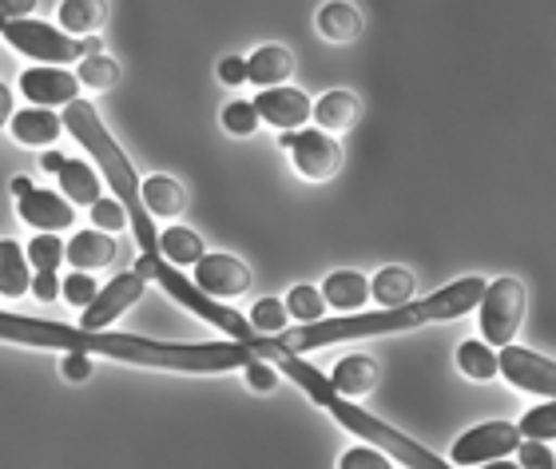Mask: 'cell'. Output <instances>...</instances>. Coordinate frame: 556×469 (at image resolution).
Instances as JSON below:
<instances>
[{"label": "cell", "mask_w": 556, "mask_h": 469, "mask_svg": "<svg viewBox=\"0 0 556 469\" xmlns=\"http://www.w3.org/2000/svg\"><path fill=\"white\" fill-rule=\"evenodd\" d=\"M0 342H21V346H45V351L68 354H108L119 363L155 366V370H184V375H227L243 370L258 358L247 342H151L136 334H112V330H84L48 322V318H21L0 310Z\"/></svg>", "instance_id": "6da1fadb"}, {"label": "cell", "mask_w": 556, "mask_h": 469, "mask_svg": "<svg viewBox=\"0 0 556 469\" xmlns=\"http://www.w3.org/2000/svg\"><path fill=\"white\" fill-rule=\"evenodd\" d=\"M481 299H485V279L469 275V279H457L453 287L429 294L421 303L390 306V310H378V315H346V318H330V322H299L294 330L275 334V342L282 351L302 354V351L330 346V342L370 339V334H397V330H414V327H426V322L462 318V315H469V310H477Z\"/></svg>", "instance_id": "7a4b0ae2"}, {"label": "cell", "mask_w": 556, "mask_h": 469, "mask_svg": "<svg viewBox=\"0 0 556 469\" xmlns=\"http://www.w3.org/2000/svg\"><path fill=\"white\" fill-rule=\"evenodd\" d=\"M64 128L88 148L96 167L104 172L108 188L116 191V200L124 203V212H128V224H131V231H136L139 246H143V255H160V231L151 224V212L143 207L136 167L128 164V155L119 152V143L108 136L104 119L96 116V107L84 104V100H72V104L64 107Z\"/></svg>", "instance_id": "3957f363"}, {"label": "cell", "mask_w": 556, "mask_h": 469, "mask_svg": "<svg viewBox=\"0 0 556 469\" xmlns=\"http://www.w3.org/2000/svg\"><path fill=\"white\" fill-rule=\"evenodd\" d=\"M136 270L143 275V279H155L163 287V291L172 294L175 303H184L187 310H195L199 318H207V322H215L219 330H227L235 342H255L258 339V330L251 327V318H243L239 310H231V306H223V303H215L207 291H199L195 282L191 279H184L175 267H167L160 255H143L136 263Z\"/></svg>", "instance_id": "277c9868"}, {"label": "cell", "mask_w": 556, "mask_h": 469, "mask_svg": "<svg viewBox=\"0 0 556 469\" xmlns=\"http://www.w3.org/2000/svg\"><path fill=\"white\" fill-rule=\"evenodd\" d=\"M4 40H9L16 52L40 60V64H72V60L96 56L100 52V40L92 36H68L64 28H52V24H40L33 16H21V21H4Z\"/></svg>", "instance_id": "5b68a950"}, {"label": "cell", "mask_w": 556, "mask_h": 469, "mask_svg": "<svg viewBox=\"0 0 556 469\" xmlns=\"http://www.w3.org/2000/svg\"><path fill=\"white\" fill-rule=\"evenodd\" d=\"M481 315V334L489 346H513V334L525 318V282L521 279H497L485 287V299L477 303Z\"/></svg>", "instance_id": "8992f818"}, {"label": "cell", "mask_w": 556, "mask_h": 469, "mask_svg": "<svg viewBox=\"0 0 556 469\" xmlns=\"http://www.w3.org/2000/svg\"><path fill=\"white\" fill-rule=\"evenodd\" d=\"M278 143L290 148L294 167H299L306 179H314V183L338 176V167H342V148H338V140H330V131H323V128L282 131Z\"/></svg>", "instance_id": "52a82bcc"}, {"label": "cell", "mask_w": 556, "mask_h": 469, "mask_svg": "<svg viewBox=\"0 0 556 469\" xmlns=\"http://www.w3.org/2000/svg\"><path fill=\"white\" fill-rule=\"evenodd\" d=\"M521 446V430L513 422H485L473 426L469 434L453 442V466H485L489 458H509Z\"/></svg>", "instance_id": "ba28073f"}, {"label": "cell", "mask_w": 556, "mask_h": 469, "mask_svg": "<svg viewBox=\"0 0 556 469\" xmlns=\"http://www.w3.org/2000/svg\"><path fill=\"white\" fill-rule=\"evenodd\" d=\"M497 366H501V375L509 378L517 390L556 398V363H548L545 354L525 351V346H501Z\"/></svg>", "instance_id": "9c48e42d"}, {"label": "cell", "mask_w": 556, "mask_h": 469, "mask_svg": "<svg viewBox=\"0 0 556 469\" xmlns=\"http://www.w3.org/2000/svg\"><path fill=\"white\" fill-rule=\"evenodd\" d=\"M143 275L139 270H128V275H116V279L108 282L104 291L96 294L92 303L84 306L80 315V327L84 330H108L112 322H116L124 310H128L131 303H139V294H143Z\"/></svg>", "instance_id": "30bf717a"}, {"label": "cell", "mask_w": 556, "mask_h": 469, "mask_svg": "<svg viewBox=\"0 0 556 469\" xmlns=\"http://www.w3.org/2000/svg\"><path fill=\"white\" fill-rule=\"evenodd\" d=\"M21 92L28 96L33 107H64L72 100H80V80L72 72L56 68V64H45V68H28L21 76Z\"/></svg>", "instance_id": "8fae6325"}, {"label": "cell", "mask_w": 556, "mask_h": 469, "mask_svg": "<svg viewBox=\"0 0 556 469\" xmlns=\"http://www.w3.org/2000/svg\"><path fill=\"white\" fill-rule=\"evenodd\" d=\"M195 287L215 294V299H235L251 287V270L235 255H203L195 263Z\"/></svg>", "instance_id": "7c38bea8"}, {"label": "cell", "mask_w": 556, "mask_h": 469, "mask_svg": "<svg viewBox=\"0 0 556 469\" xmlns=\"http://www.w3.org/2000/svg\"><path fill=\"white\" fill-rule=\"evenodd\" d=\"M255 107H258V116L267 119V124H275V128H282V131L302 128V124L314 116L311 100H306L299 88H287V84H278V88H263L258 100H255Z\"/></svg>", "instance_id": "4fadbf2b"}, {"label": "cell", "mask_w": 556, "mask_h": 469, "mask_svg": "<svg viewBox=\"0 0 556 469\" xmlns=\"http://www.w3.org/2000/svg\"><path fill=\"white\" fill-rule=\"evenodd\" d=\"M16 212H21V219L28 227L48 231V234L64 231V227H72V219H76V207H72L64 195H56V191H40V188H33L28 195H21Z\"/></svg>", "instance_id": "5bb4252c"}, {"label": "cell", "mask_w": 556, "mask_h": 469, "mask_svg": "<svg viewBox=\"0 0 556 469\" xmlns=\"http://www.w3.org/2000/svg\"><path fill=\"white\" fill-rule=\"evenodd\" d=\"M378 363H374L370 354H346L342 363L334 366V375H330V382H334V390L342 394V398H366L374 386H378Z\"/></svg>", "instance_id": "9a60e30c"}, {"label": "cell", "mask_w": 556, "mask_h": 469, "mask_svg": "<svg viewBox=\"0 0 556 469\" xmlns=\"http://www.w3.org/2000/svg\"><path fill=\"white\" fill-rule=\"evenodd\" d=\"M64 258H68L76 270H100L116 258V239L108 231H76L64 246Z\"/></svg>", "instance_id": "2e32d148"}, {"label": "cell", "mask_w": 556, "mask_h": 469, "mask_svg": "<svg viewBox=\"0 0 556 469\" xmlns=\"http://www.w3.org/2000/svg\"><path fill=\"white\" fill-rule=\"evenodd\" d=\"M9 128L24 148H48L60 136L64 124H60V116L52 107H24V112H12Z\"/></svg>", "instance_id": "e0dca14e"}, {"label": "cell", "mask_w": 556, "mask_h": 469, "mask_svg": "<svg viewBox=\"0 0 556 469\" xmlns=\"http://www.w3.org/2000/svg\"><path fill=\"white\" fill-rule=\"evenodd\" d=\"M290 72H294V56H290L282 45H263V48H255V56L247 60V80L258 84V88L287 84Z\"/></svg>", "instance_id": "ac0fdd59"}, {"label": "cell", "mask_w": 556, "mask_h": 469, "mask_svg": "<svg viewBox=\"0 0 556 469\" xmlns=\"http://www.w3.org/2000/svg\"><path fill=\"white\" fill-rule=\"evenodd\" d=\"M60 28L68 36H96L108 24V0H60Z\"/></svg>", "instance_id": "d6986e66"}, {"label": "cell", "mask_w": 556, "mask_h": 469, "mask_svg": "<svg viewBox=\"0 0 556 469\" xmlns=\"http://www.w3.org/2000/svg\"><path fill=\"white\" fill-rule=\"evenodd\" d=\"M323 299H326V306L350 315V310H358V306L370 299V279L358 275V270H334V275L323 282Z\"/></svg>", "instance_id": "ffe728a7"}, {"label": "cell", "mask_w": 556, "mask_h": 469, "mask_svg": "<svg viewBox=\"0 0 556 469\" xmlns=\"http://www.w3.org/2000/svg\"><path fill=\"white\" fill-rule=\"evenodd\" d=\"M318 33L330 40V45H350L358 40L362 33V12L350 4V0H330L318 9Z\"/></svg>", "instance_id": "44dd1931"}, {"label": "cell", "mask_w": 556, "mask_h": 469, "mask_svg": "<svg viewBox=\"0 0 556 469\" xmlns=\"http://www.w3.org/2000/svg\"><path fill=\"white\" fill-rule=\"evenodd\" d=\"M358 96L354 92H326L318 104H314V119H318V128L323 131H350L354 124H358Z\"/></svg>", "instance_id": "7402d4cb"}, {"label": "cell", "mask_w": 556, "mask_h": 469, "mask_svg": "<svg viewBox=\"0 0 556 469\" xmlns=\"http://www.w3.org/2000/svg\"><path fill=\"white\" fill-rule=\"evenodd\" d=\"M33 291V267H28V255L24 246L16 243H0V294L4 299H21V294Z\"/></svg>", "instance_id": "603a6c76"}, {"label": "cell", "mask_w": 556, "mask_h": 469, "mask_svg": "<svg viewBox=\"0 0 556 469\" xmlns=\"http://www.w3.org/2000/svg\"><path fill=\"white\" fill-rule=\"evenodd\" d=\"M139 195H143V207H148L151 215H160V219H175V215H184V207H187V191L167 176H151L148 183L139 188Z\"/></svg>", "instance_id": "cb8c5ba5"}, {"label": "cell", "mask_w": 556, "mask_h": 469, "mask_svg": "<svg viewBox=\"0 0 556 469\" xmlns=\"http://www.w3.org/2000/svg\"><path fill=\"white\" fill-rule=\"evenodd\" d=\"M60 188H64V200L80 203V207H92L100 200V176L88 164H80V160H64V167H60Z\"/></svg>", "instance_id": "d4e9b609"}, {"label": "cell", "mask_w": 556, "mask_h": 469, "mask_svg": "<svg viewBox=\"0 0 556 469\" xmlns=\"http://www.w3.org/2000/svg\"><path fill=\"white\" fill-rule=\"evenodd\" d=\"M370 294L390 310V306H406L414 303V275L406 267H382L374 275Z\"/></svg>", "instance_id": "484cf974"}, {"label": "cell", "mask_w": 556, "mask_h": 469, "mask_svg": "<svg viewBox=\"0 0 556 469\" xmlns=\"http://www.w3.org/2000/svg\"><path fill=\"white\" fill-rule=\"evenodd\" d=\"M160 251H163V258H172L179 267H195L199 258L207 255V251H203V239H199L191 227H179V224L160 234Z\"/></svg>", "instance_id": "4316f807"}, {"label": "cell", "mask_w": 556, "mask_h": 469, "mask_svg": "<svg viewBox=\"0 0 556 469\" xmlns=\"http://www.w3.org/2000/svg\"><path fill=\"white\" fill-rule=\"evenodd\" d=\"M457 366H462V375L473 378V382H489V378L501 375L497 354H493V346H489L485 339L462 342V346H457Z\"/></svg>", "instance_id": "83f0119b"}, {"label": "cell", "mask_w": 556, "mask_h": 469, "mask_svg": "<svg viewBox=\"0 0 556 469\" xmlns=\"http://www.w3.org/2000/svg\"><path fill=\"white\" fill-rule=\"evenodd\" d=\"M76 80L96 88V92H104V88H112V84L119 80V64L112 56H100V52H96V56H84Z\"/></svg>", "instance_id": "f1b7e54d"}, {"label": "cell", "mask_w": 556, "mask_h": 469, "mask_svg": "<svg viewBox=\"0 0 556 469\" xmlns=\"http://www.w3.org/2000/svg\"><path fill=\"white\" fill-rule=\"evenodd\" d=\"M287 303L282 299H258L255 310H251V327L258 330V334H267V339H275V334H282L287 330Z\"/></svg>", "instance_id": "f546056e"}, {"label": "cell", "mask_w": 556, "mask_h": 469, "mask_svg": "<svg viewBox=\"0 0 556 469\" xmlns=\"http://www.w3.org/2000/svg\"><path fill=\"white\" fill-rule=\"evenodd\" d=\"M287 310H290V318H299V322H323L326 299H323V291H314V287H294V291L287 294Z\"/></svg>", "instance_id": "4dcf8cb0"}, {"label": "cell", "mask_w": 556, "mask_h": 469, "mask_svg": "<svg viewBox=\"0 0 556 469\" xmlns=\"http://www.w3.org/2000/svg\"><path fill=\"white\" fill-rule=\"evenodd\" d=\"M28 263H33L36 270H52L56 275V267L64 263V239L60 234H33V243H28Z\"/></svg>", "instance_id": "1f68e13d"}, {"label": "cell", "mask_w": 556, "mask_h": 469, "mask_svg": "<svg viewBox=\"0 0 556 469\" xmlns=\"http://www.w3.org/2000/svg\"><path fill=\"white\" fill-rule=\"evenodd\" d=\"M521 438H533V442H553L556 438V398H548L545 406H536L521 418Z\"/></svg>", "instance_id": "d6a6232c"}, {"label": "cell", "mask_w": 556, "mask_h": 469, "mask_svg": "<svg viewBox=\"0 0 556 469\" xmlns=\"http://www.w3.org/2000/svg\"><path fill=\"white\" fill-rule=\"evenodd\" d=\"M258 107L251 100H231V104L223 107V128L231 131V136H255L258 128Z\"/></svg>", "instance_id": "836d02e7"}, {"label": "cell", "mask_w": 556, "mask_h": 469, "mask_svg": "<svg viewBox=\"0 0 556 469\" xmlns=\"http://www.w3.org/2000/svg\"><path fill=\"white\" fill-rule=\"evenodd\" d=\"M88 212H92L96 231L112 234V231H124V227H128V212H124V203H119V200H96Z\"/></svg>", "instance_id": "e575fe53"}, {"label": "cell", "mask_w": 556, "mask_h": 469, "mask_svg": "<svg viewBox=\"0 0 556 469\" xmlns=\"http://www.w3.org/2000/svg\"><path fill=\"white\" fill-rule=\"evenodd\" d=\"M338 469H394V466H390V458H386L382 449L366 442V446L346 449V454H342V461H338Z\"/></svg>", "instance_id": "d590c367"}, {"label": "cell", "mask_w": 556, "mask_h": 469, "mask_svg": "<svg viewBox=\"0 0 556 469\" xmlns=\"http://www.w3.org/2000/svg\"><path fill=\"white\" fill-rule=\"evenodd\" d=\"M60 294H64V303H72V306H88L100 291H96V279L88 275V270H72L68 279H64V291Z\"/></svg>", "instance_id": "8d00e7d4"}, {"label": "cell", "mask_w": 556, "mask_h": 469, "mask_svg": "<svg viewBox=\"0 0 556 469\" xmlns=\"http://www.w3.org/2000/svg\"><path fill=\"white\" fill-rule=\"evenodd\" d=\"M517 449H521V461H517L521 469H556V454L545 446V442H533V438H525Z\"/></svg>", "instance_id": "74e56055"}, {"label": "cell", "mask_w": 556, "mask_h": 469, "mask_svg": "<svg viewBox=\"0 0 556 469\" xmlns=\"http://www.w3.org/2000/svg\"><path fill=\"white\" fill-rule=\"evenodd\" d=\"M243 378H247V386L258 390V394H267V390H275V382H278L275 366L263 363V358H255L251 366H243Z\"/></svg>", "instance_id": "f35d334b"}, {"label": "cell", "mask_w": 556, "mask_h": 469, "mask_svg": "<svg viewBox=\"0 0 556 469\" xmlns=\"http://www.w3.org/2000/svg\"><path fill=\"white\" fill-rule=\"evenodd\" d=\"M60 291H64V282H60L52 270H36L33 275V299H40V303H56Z\"/></svg>", "instance_id": "ab89813d"}, {"label": "cell", "mask_w": 556, "mask_h": 469, "mask_svg": "<svg viewBox=\"0 0 556 469\" xmlns=\"http://www.w3.org/2000/svg\"><path fill=\"white\" fill-rule=\"evenodd\" d=\"M60 375L72 378V382H84V378L92 375V363H88V354H64V363H60Z\"/></svg>", "instance_id": "60d3db41"}, {"label": "cell", "mask_w": 556, "mask_h": 469, "mask_svg": "<svg viewBox=\"0 0 556 469\" xmlns=\"http://www.w3.org/2000/svg\"><path fill=\"white\" fill-rule=\"evenodd\" d=\"M219 80L223 84H243L247 80V60L243 56H227V60H219Z\"/></svg>", "instance_id": "b9f144b4"}, {"label": "cell", "mask_w": 556, "mask_h": 469, "mask_svg": "<svg viewBox=\"0 0 556 469\" xmlns=\"http://www.w3.org/2000/svg\"><path fill=\"white\" fill-rule=\"evenodd\" d=\"M28 12H36V0H0V16L4 21H21Z\"/></svg>", "instance_id": "7bdbcfd3"}, {"label": "cell", "mask_w": 556, "mask_h": 469, "mask_svg": "<svg viewBox=\"0 0 556 469\" xmlns=\"http://www.w3.org/2000/svg\"><path fill=\"white\" fill-rule=\"evenodd\" d=\"M9 119H12V92L4 88V84H0V128H4Z\"/></svg>", "instance_id": "ee69618b"}, {"label": "cell", "mask_w": 556, "mask_h": 469, "mask_svg": "<svg viewBox=\"0 0 556 469\" xmlns=\"http://www.w3.org/2000/svg\"><path fill=\"white\" fill-rule=\"evenodd\" d=\"M40 167H45V172H56V176H60V167H64V155H60V152H45Z\"/></svg>", "instance_id": "f6af8a7d"}, {"label": "cell", "mask_w": 556, "mask_h": 469, "mask_svg": "<svg viewBox=\"0 0 556 469\" xmlns=\"http://www.w3.org/2000/svg\"><path fill=\"white\" fill-rule=\"evenodd\" d=\"M33 191V179H12V195L21 200V195H28Z\"/></svg>", "instance_id": "bcb514c9"}, {"label": "cell", "mask_w": 556, "mask_h": 469, "mask_svg": "<svg viewBox=\"0 0 556 469\" xmlns=\"http://www.w3.org/2000/svg\"><path fill=\"white\" fill-rule=\"evenodd\" d=\"M481 469H521L517 461H489V466H481Z\"/></svg>", "instance_id": "7dc6e473"}, {"label": "cell", "mask_w": 556, "mask_h": 469, "mask_svg": "<svg viewBox=\"0 0 556 469\" xmlns=\"http://www.w3.org/2000/svg\"><path fill=\"white\" fill-rule=\"evenodd\" d=\"M0 33H4V16H0Z\"/></svg>", "instance_id": "c3c4849f"}]
</instances>
